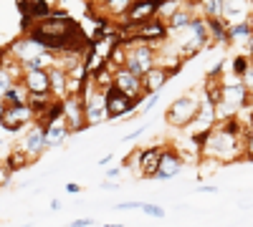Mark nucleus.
Instances as JSON below:
<instances>
[{"label":"nucleus","mask_w":253,"mask_h":227,"mask_svg":"<svg viewBox=\"0 0 253 227\" xmlns=\"http://www.w3.org/2000/svg\"><path fill=\"white\" fill-rule=\"evenodd\" d=\"M104 227H124V225H119V222H107Z\"/></svg>","instance_id":"nucleus-41"},{"label":"nucleus","mask_w":253,"mask_h":227,"mask_svg":"<svg viewBox=\"0 0 253 227\" xmlns=\"http://www.w3.org/2000/svg\"><path fill=\"white\" fill-rule=\"evenodd\" d=\"M208 20V33H210V40L213 46H228V26L223 23L220 18H205Z\"/></svg>","instance_id":"nucleus-20"},{"label":"nucleus","mask_w":253,"mask_h":227,"mask_svg":"<svg viewBox=\"0 0 253 227\" xmlns=\"http://www.w3.org/2000/svg\"><path fill=\"white\" fill-rule=\"evenodd\" d=\"M104 96H107V119H117V121H122L129 114H137L139 106L144 104V98H129L117 86H109L104 91Z\"/></svg>","instance_id":"nucleus-5"},{"label":"nucleus","mask_w":253,"mask_h":227,"mask_svg":"<svg viewBox=\"0 0 253 227\" xmlns=\"http://www.w3.org/2000/svg\"><path fill=\"white\" fill-rule=\"evenodd\" d=\"M241 84H243V86H246V91L253 96V64H251V66H248V71L241 76Z\"/></svg>","instance_id":"nucleus-30"},{"label":"nucleus","mask_w":253,"mask_h":227,"mask_svg":"<svg viewBox=\"0 0 253 227\" xmlns=\"http://www.w3.org/2000/svg\"><path fill=\"white\" fill-rule=\"evenodd\" d=\"M253 20V0H223V23L236 26Z\"/></svg>","instance_id":"nucleus-10"},{"label":"nucleus","mask_w":253,"mask_h":227,"mask_svg":"<svg viewBox=\"0 0 253 227\" xmlns=\"http://www.w3.org/2000/svg\"><path fill=\"white\" fill-rule=\"evenodd\" d=\"M162 3H165V0H137V3L129 5L124 20H122V23H117V26H119V28H129V26H142V23H147V20L157 18Z\"/></svg>","instance_id":"nucleus-6"},{"label":"nucleus","mask_w":253,"mask_h":227,"mask_svg":"<svg viewBox=\"0 0 253 227\" xmlns=\"http://www.w3.org/2000/svg\"><path fill=\"white\" fill-rule=\"evenodd\" d=\"M112 159H114V154H107V157H101V159H99V167H109V164H112Z\"/></svg>","instance_id":"nucleus-37"},{"label":"nucleus","mask_w":253,"mask_h":227,"mask_svg":"<svg viewBox=\"0 0 253 227\" xmlns=\"http://www.w3.org/2000/svg\"><path fill=\"white\" fill-rule=\"evenodd\" d=\"M23 86L28 89V94H51V81H48V71H26L23 73Z\"/></svg>","instance_id":"nucleus-15"},{"label":"nucleus","mask_w":253,"mask_h":227,"mask_svg":"<svg viewBox=\"0 0 253 227\" xmlns=\"http://www.w3.org/2000/svg\"><path fill=\"white\" fill-rule=\"evenodd\" d=\"M101 190H119V182H101Z\"/></svg>","instance_id":"nucleus-39"},{"label":"nucleus","mask_w":253,"mask_h":227,"mask_svg":"<svg viewBox=\"0 0 253 227\" xmlns=\"http://www.w3.org/2000/svg\"><path fill=\"white\" fill-rule=\"evenodd\" d=\"M51 210H53V212H58V210H61V202H58V199H53V202H51Z\"/></svg>","instance_id":"nucleus-40"},{"label":"nucleus","mask_w":253,"mask_h":227,"mask_svg":"<svg viewBox=\"0 0 253 227\" xmlns=\"http://www.w3.org/2000/svg\"><path fill=\"white\" fill-rule=\"evenodd\" d=\"M132 3H137V0H132Z\"/></svg>","instance_id":"nucleus-43"},{"label":"nucleus","mask_w":253,"mask_h":227,"mask_svg":"<svg viewBox=\"0 0 253 227\" xmlns=\"http://www.w3.org/2000/svg\"><path fill=\"white\" fill-rule=\"evenodd\" d=\"M144 131H147V127H139V129H134L132 134H126V136H124L122 141H134V139H139V136H142Z\"/></svg>","instance_id":"nucleus-34"},{"label":"nucleus","mask_w":253,"mask_h":227,"mask_svg":"<svg viewBox=\"0 0 253 227\" xmlns=\"http://www.w3.org/2000/svg\"><path fill=\"white\" fill-rule=\"evenodd\" d=\"M160 157H162V147H147V149H139V159H137L139 177H144V179H155V177H157V169H160Z\"/></svg>","instance_id":"nucleus-14"},{"label":"nucleus","mask_w":253,"mask_h":227,"mask_svg":"<svg viewBox=\"0 0 253 227\" xmlns=\"http://www.w3.org/2000/svg\"><path fill=\"white\" fill-rule=\"evenodd\" d=\"M142 212L147 215V217H155V220H162L167 212H165V207H160V204H152V202H142Z\"/></svg>","instance_id":"nucleus-25"},{"label":"nucleus","mask_w":253,"mask_h":227,"mask_svg":"<svg viewBox=\"0 0 253 227\" xmlns=\"http://www.w3.org/2000/svg\"><path fill=\"white\" fill-rule=\"evenodd\" d=\"M23 227H28V225H23Z\"/></svg>","instance_id":"nucleus-44"},{"label":"nucleus","mask_w":253,"mask_h":227,"mask_svg":"<svg viewBox=\"0 0 253 227\" xmlns=\"http://www.w3.org/2000/svg\"><path fill=\"white\" fill-rule=\"evenodd\" d=\"M182 169H185V159L180 157V152H177L175 147H162L160 169H157V177H155V179H160V182L172 179V177H177Z\"/></svg>","instance_id":"nucleus-11"},{"label":"nucleus","mask_w":253,"mask_h":227,"mask_svg":"<svg viewBox=\"0 0 253 227\" xmlns=\"http://www.w3.org/2000/svg\"><path fill=\"white\" fill-rule=\"evenodd\" d=\"M198 13L203 18H220L223 20V0H200Z\"/></svg>","instance_id":"nucleus-22"},{"label":"nucleus","mask_w":253,"mask_h":227,"mask_svg":"<svg viewBox=\"0 0 253 227\" xmlns=\"http://www.w3.org/2000/svg\"><path fill=\"white\" fill-rule=\"evenodd\" d=\"M0 147H3V139H0Z\"/></svg>","instance_id":"nucleus-42"},{"label":"nucleus","mask_w":253,"mask_h":227,"mask_svg":"<svg viewBox=\"0 0 253 227\" xmlns=\"http://www.w3.org/2000/svg\"><path fill=\"white\" fill-rule=\"evenodd\" d=\"M28 98H31V94H28V89L23 86V81H15V84L3 94V104L5 106H23V104H28Z\"/></svg>","instance_id":"nucleus-17"},{"label":"nucleus","mask_w":253,"mask_h":227,"mask_svg":"<svg viewBox=\"0 0 253 227\" xmlns=\"http://www.w3.org/2000/svg\"><path fill=\"white\" fill-rule=\"evenodd\" d=\"M198 192L200 195H218V187H215V184H200Z\"/></svg>","instance_id":"nucleus-33"},{"label":"nucleus","mask_w":253,"mask_h":227,"mask_svg":"<svg viewBox=\"0 0 253 227\" xmlns=\"http://www.w3.org/2000/svg\"><path fill=\"white\" fill-rule=\"evenodd\" d=\"M114 210H119V212H126V210H142V202H119V204H114Z\"/></svg>","instance_id":"nucleus-31"},{"label":"nucleus","mask_w":253,"mask_h":227,"mask_svg":"<svg viewBox=\"0 0 253 227\" xmlns=\"http://www.w3.org/2000/svg\"><path fill=\"white\" fill-rule=\"evenodd\" d=\"M243 159H246V162H253V131L246 134V141H243Z\"/></svg>","instance_id":"nucleus-28"},{"label":"nucleus","mask_w":253,"mask_h":227,"mask_svg":"<svg viewBox=\"0 0 253 227\" xmlns=\"http://www.w3.org/2000/svg\"><path fill=\"white\" fill-rule=\"evenodd\" d=\"M66 192H69V195H79V192H81V184L69 182V184H66Z\"/></svg>","instance_id":"nucleus-35"},{"label":"nucleus","mask_w":253,"mask_h":227,"mask_svg":"<svg viewBox=\"0 0 253 227\" xmlns=\"http://www.w3.org/2000/svg\"><path fill=\"white\" fill-rule=\"evenodd\" d=\"M81 101H84V111H86L89 127H99V124L107 121V96L94 84L91 76L86 78V84L81 89Z\"/></svg>","instance_id":"nucleus-3"},{"label":"nucleus","mask_w":253,"mask_h":227,"mask_svg":"<svg viewBox=\"0 0 253 227\" xmlns=\"http://www.w3.org/2000/svg\"><path fill=\"white\" fill-rule=\"evenodd\" d=\"M13 84H15V78H13V76H10V73L3 68V66H0V98H3V94H5V91H8Z\"/></svg>","instance_id":"nucleus-26"},{"label":"nucleus","mask_w":253,"mask_h":227,"mask_svg":"<svg viewBox=\"0 0 253 227\" xmlns=\"http://www.w3.org/2000/svg\"><path fill=\"white\" fill-rule=\"evenodd\" d=\"M114 86L129 98H147L142 78L134 76L132 71H126V68H114Z\"/></svg>","instance_id":"nucleus-12"},{"label":"nucleus","mask_w":253,"mask_h":227,"mask_svg":"<svg viewBox=\"0 0 253 227\" xmlns=\"http://www.w3.org/2000/svg\"><path fill=\"white\" fill-rule=\"evenodd\" d=\"M36 124V111L23 104V106H5V114H3V121H0V127H3L5 131L15 134L20 129H28Z\"/></svg>","instance_id":"nucleus-7"},{"label":"nucleus","mask_w":253,"mask_h":227,"mask_svg":"<svg viewBox=\"0 0 253 227\" xmlns=\"http://www.w3.org/2000/svg\"><path fill=\"white\" fill-rule=\"evenodd\" d=\"M243 141H246V136H233V134H225L223 129L213 127L203 141L200 159H210L215 164L241 162L243 159Z\"/></svg>","instance_id":"nucleus-1"},{"label":"nucleus","mask_w":253,"mask_h":227,"mask_svg":"<svg viewBox=\"0 0 253 227\" xmlns=\"http://www.w3.org/2000/svg\"><path fill=\"white\" fill-rule=\"evenodd\" d=\"M41 129H43L46 147H48V149H56V147H61V144H66V139L71 136V131H69V127H66V121H63V116L46 121Z\"/></svg>","instance_id":"nucleus-13"},{"label":"nucleus","mask_w":253,"mask_h":227,"mask_svg":"<svg viewBox=\"0 0 253 227\" xmlns=\"http://www.w3.org/2000/svg\"><path fill=\"white\" fill-rule=\"evenodd\" d=\"M5 162H8V167L13 169V172H18V169H23V167H28V164H31V157L26 154V152H20L18 147L5 157Z\"/></svg>","instance_id":"nucleus-24"},{"label":"nucleus","mask_w":253,"mask_h":227,"mask_svg":"<svg viewBox=\"0 0 253 227\" xmlns=\"http://www.w3.org/2000/svg\"><path fill=\"white\" fill-rule=\"evenodd\" d=\"M66 227H94V220H91V217H81V220H74V222H69Z\"/></svg>","instance_id":"nucleus-32"},{"label":"nucleus","mask_w":253,"mask_h":227,"mask_svg":"<svg viewBox=\"0 0 253 227\" xmlns=\"http://www.w3.org/2000/svg\"><path fill=\"white\" fill-rule=\"evenodd\" d=\"M157 101H160V91H157V94H150V96H147V98H144V104L139 106V111H142V114L152 111V109L157 106Z\"/></svg>","instance_id":"nucleus-29"},{"label":"nucleus","mask_w":253,"mask_h":227,"mask_svg":"<svg viewBox=\"0 0 253 227\" xmlns=\"http://www.w3.org/2000/svg\"><path fill=\"white\" fill-rule=\"evenodd\" d=\"M193 18H195V13L190 10V8H185V3H182V8L167 20V33H177V31H187L190 28V23H193Z\"/></svg>","instance_id":"nucleus-19"},{"label":"nucleus","mask_w":253,"mask_h":227,"mask_svg":"<svg viewBox=\"0 0 253 227\" xmlns=\"http://www.w3.org/2000/svg\"><path fill=\"white\" fill-rule=\"evenodd\" d=\"M253 35V20H248V23H236V26H228V40L230 43H248Z\"/></svg>","instance_id":"nucleus-21"},{"label":"nucleus","mask_w":253,"mask_h":227,"mask_svg":"<svg viewBox=\"0 0 253 227\" xmlns=\"http://www.w3.org/2000/svg\"><path fill=\"white\" fill-rule=\"evenodd\" d=\"M48 81H51V94L56 98H66V84H69V73L63 71L61 66H53L48 68Z\"/></svg>","instance_id":"nucleus-18"},{"label":"nucleus","mask_w":253,"mask_h":227,"mask_svg":"<svg viewBox=\"0 0 253 227\" xmlns=\"http://www.w3.org/2000/svg\"><path fill=\"white\" fill-rule=\"evenodd\" d=\"M246 56L251 58V64H253V35H251V40L246 43Z\"/></svg>","instance_id":"nucleus-38"},{"label":"nucleus","mask_w":253,"mask_h":227,"mask_svg":"<svg viewBox=\"0 0 253 227\" xmlns=\"http://www.w3.org/2000/svg\"><path fill=\"white\" fill-rule=\"evenodd\" d=\"M124 46V68L134 76H147L157 66V46L150 43H122Z\"/></svg>","instance_id":"nucleus-2"},{"label":"nucleus","mask_w":253,"mask_h":227,"mask_svg":"<svg viewBox=\"0 0 253 227\" xmlns=\"http://www.w3.org/2000/svg\"><path fill=\"white\" fill-rule=\"evenodd\" d=\"M63 121H66V127H69L71 134H79V131H84V129H89L81 94H79V96H66V98H63Z\"/></svg>","instance_id":"nucleus-8"},{"label":"nucleus","mask_w":253,"mask_h":227,"mask_svg":"<svg viewBox=\"0 0 253 227\" xmlns=\"http://www.w3.org/2000/svg\"><path fill=\"white\" fill-rule=\"evenodd\" d=\"M10 177H13V169L8 167V162L3 159V162H0V187H8Z\"/></svg>","instance_id":"nucleus-27"},{"label":"nucleus","mask_w":253,"mask_h":227,"mask_svg":"<svg viewBox=\"0 0 253 227\" xmlns=\"http://www.w3.org/2000/svg\"><path fill=\"white\" fill-rule=\"evenodd\" d=\"M122 174V167H112V169H107V179H117Z\"/></svg>","instance_id":"nucleus-36"},{"label":"nucleus","mask_w":253,"mask_h":227,"mask_svg":"<svg viewBox=\"0 0 253 227\" xmlns=\"http://www.w3.org/2000/svg\"><path fill=\"white\" fill-rule=\"evenodd\" d=\"M198 106H200V98H195L193 94H185L167 106L165 119L175 129H187V127H193V121L198 116Z\"/></svg>","instance_id":"nucleus-4"},{"label":"nucleus","mask_w":253,"mask_h":227,"mask_svg":"<svg viewBox=\"0 0 253 227\" xmlns=\"http://www.w3.org/2000/svg\"><path fill=\"white\" fill-rule=\"evenodd\" d=\"M170 81V73H167L162 66H155L147 76H142V84H144V94L150 96V94H157L165 89V84Z\"/></svg>","instance_id":"nucleus-16"},{"label":"nucleus","mask_w":253,"mask_h":227,"mask_svg":"<svg viewBox=\"0 0 253 227\" xmlns=\"http://www.w3.org/2000/svg\"><path fill=\"white\" fill-rule=\"evenodd\" d=\"M15 147L20 149V152H26L28 157H31V162H36L41 154H43L48 147H46V136H43V129L38 127V124H33V127H28V131L18 139V144Z\"/></svg>","instance_id":"nucleus-9"},{"label":"nucleus","mask_w":253,"mask_h":227,"mask_svg":"<svg viewBox=\"0 0 253 227\" xmlns=\"http://www.w3.org/2000/svg\"><path fill=\"white\" fill-rule=\"evenodd\" d=\"M248 66H251V58L246 56V53H238V56H233V58H225V68L230 71V73H233V76H243L246 71H248Z\"/></svg>","instance_id":"nucleus-23"}]
</instances>
